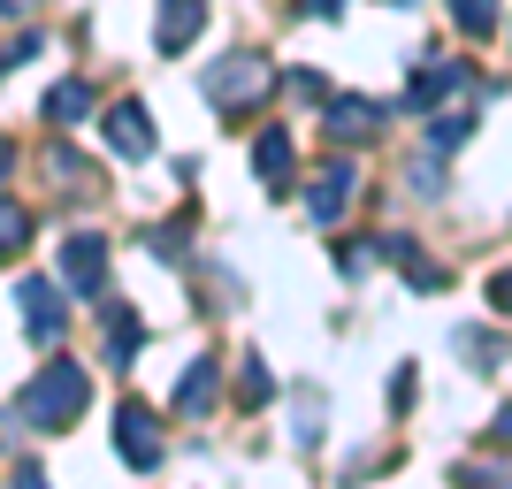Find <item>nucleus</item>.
Wrapping results in <instances>:
<instances>
[{"mask_svg":"<svg viewBox=\"0 0 512 489\" xmlns=\"http://www.w3.org/2000/svg\"><path fill=\"white\" fill-rule=\"evenodd\" d=\"M207 92H214V100H260V92H268V62L237 54V62H222V69L207 77Z\"/></svg>","mask_w":512,"mask_h":489,"instance_id":"5","label":"nucleus"},{"mask_svg":"<svg viewBox=\"0 0 512 489\" xmlns=\"http://www.w3.org/2000/svg\"><path fill=\"white\" fill-rule=\"evenodd\" d=\"M207 398H214V360H192V375L176 383V413H207Z\"/></svg>","mask_w":512,"mask_h":489,"instance_id":"11","label":"nucleus"},{"mask_svg":"<svg viewBox=\"0 0 512 489\" xmlns=\"http://www.w3.org/2000/svg\"><path fill=\"white\" fill-rule=\"evenodd\" d=\"M85 398H92L85 367L54 360V367H39V375H31V390L16 398V421H23V428H69L77 413H85Z\"/></svg>","mask_w":512,"mask_h":489,"instance_id":"1","label":"nucleus"},{"mask_svg":"<svg viewBox=\"0 0 512 489\" xmlns=\"http://www.w3.org/2000/svg\"><path fill=\"white\" fill-rule=\"evenodd\" d=\"M115 444H123V459H130L138 474L161 467V428H153L146 405H123V413H115Z\"/></svg>","mask_w":512,"mask_h":489,"instance_id":"2","label":"nucleus"},{"mask_svg":"<svg viewBox=\"0 0 512 489\" xmlns=\"http://www.w3.org/2000/svg\"><path fill=\"white\" fill-rule=\"evenodd\" d=\"M253 169H260V184H283V176H291V138H283V130H260Z\"/></svg>","mask_w":512,"mask_h":489,"instance_id":"9","label":"nucleus"},{"mask_svg":"<svg viewBox=\"0 0 512 489\" xmlns=\"http://www.w3.org/2000/svg\"><path fill=\"white\" fill-rule=\"evenodd\" d=\"M207 23V0H161V46H192Z\"/></svg>","mask_w":512,"mask_h":489,"instance_id":"7","label":"nucleus"},{"mask_svg":"<svg viewBox=\"0 0 512 489\" xmlns=\"http://www.w3.org/2000/svg\"><path fill=\"white\" fill-rule=\"evenodd\" d=\"M451 16H459V31H490V23H497V0H451Z\"/></svg>","mask_w":512,"mask_h":489,"instance_id":"13","label":"nucleus"},{"mask_svg":"<svg viewBox=\"0 0 512 489\" xmlns=\"http://www.w3.org/2000/svg\"><path fill=\"white\" fill-rule=\"evenodd\" d=\"M85 107H92V85H85V77H69V85L46 92V115H54V123H85Z\"/></svg>","mask_w":512,"mask_h":489,"instance_id":"10","label":"nucleus"},{"mask_svg":"<svg viewBox=\"0 0 512 489\" xmlns=\"http://www.w3.org/2000/svg\"><path fill=\"white\" fill-rule=\"evenodd\" d=\"M100 276H107V237H69V245H62V283L77 298H92Z\"/></svg>","mask_w":512,"mask_h":489,"instance_id":"3","label":"nucleus"},{"mask_svg":"<svg viewBox=\"0 0 512 489\" xmlns=\"http://www.w3.org/2000/svg\"><path fill=\"white\" fill-rule=\"evenodd\" d=\"M23 230H31V222H23V207H8V199H0V253H16Z\"/></svg>","mask_w":512,"mask_h":489,"instance_id":"14","label":"nucleus"},{"mask_svg":"<svg viewBox=\"0 0 512 489\" xmlns=\"http://www.w3.org/2000/svg\"><path fill=\"white\" fill-rule=\"evenodd\" d=\"M16 298H23V329H31V344H54V337H62V291H54L46 276H31Z\"/></svg>","mask_w":512,"mask_h":489,"instance_id":"4","label":"nucleus"},{"mask_svg":"<svg viewBox=\"0 0 512 489\" xmlns=\"http://www.w3.org/2000/svg\"><path fill=\"white\" fill-rule=\"evenodd\" d=\"M31 8H39V0H0V16H31Z\"/></svg>","mask_w":512,"mask_h":489,"instance_id":"15","label":"nucleus"},{"mask_svg":"<svg viewBox=\"0 0 512 489\" xmlns=\"http://www.w3.org/2000/svg\"><path fill=\"white\" fill-rule=\"evenodd\" d=\"M344 192H352V169H344V161H329V169H321V184L306 192V214H314V222H329V214L344 207Z\"/></svg>","mask_w":512,"mask_h":489,"instance_id":"8","label":"nucleus"},{"mask_svg":"<svg viewBox=\"0 0 512 489\" xmlns=\"http://www.w3.org/2000/svg\"><path fill=\"white\" fill-rule=\"evenodd\" d=\"M375 115H383L375 100H337V107H329V130H337V138H352V130H375Z\"/></svg>","mask_w":512,"mask_h":489,"instance_id":"12","label":"nucleus"},{"mask_svg":"<svg viewBox=\"0 0 512 489\" xmlns=\"http://www.w3.org/2000/svg\"><path fill=\"white\" fill-rule=\"evenodd\" d=\"M107 146L123 153V161H146V153H153V123H146V107H115V115H107Z\"/></svg>","mask_w":512,"mask_h":489,"instance_id":"6","label":"nucleus"},{"mask_svg":"<svg viewBox=\"0 0 512 489\" xmlns=\"http://www.w3.org/2000/svg\"><path fill=\"white\" fill-rule=\"evenodd\" d=\"M8 161H16V153H8V146H0V169H8Z\"/></svg>","mask_w":512,"mask_h":489,"instance_id":"16","label":"nucleus"}]
</instances>
